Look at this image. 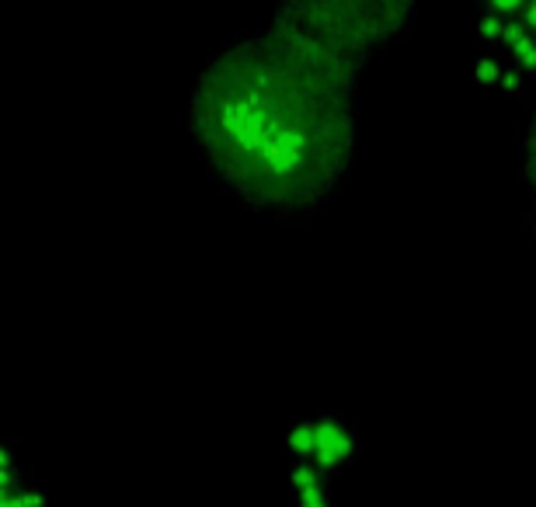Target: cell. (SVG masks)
Masks as SVG:
<instances>
[{
	"label": "cell",
	"mask_w": 536,
	"mask_h": 507,
	"mask_svg": "<svg viewBox=\"0 0 536 507\" xmlns=\"http://www.w3.org/2000/svg\"><path fill=\"white\" fill-rule=\"evenodd\" d=\"M474 77L515 105L536 101V0H470Z\"/></svg>",
	"instance_id": "obj_3"
},
{
	"label": "cell",
	"mask_w": 536,
	"mask_h": 507,
	"mask_svg": "<svg viewBox=\"0 0 536 507\" xmlns=\"http://www.w3.org/2000/svg\"><path fill=\"white\" fill-rule=\"evenodd\" d=\"M43 497L45 490L35 484V473L7 441H0V504H39Z\"/></svg>",
	"instance_id": "obj_5"
},
{
	"label": "cell",
	"mask_w": 536,
	"mask_h": 507,
	"mask_svg": "<svg viewBox=\"0 0 536 507\" xmlns=\"http://www.w3.org/2000/svg\"><path fill=\"white\" fill-rule=\"evenodd\" d=\"M362 73L275 18L224 42L185 105L209 181L247 212L313 220L356 171Z\"/></svg>",
	"instance_id": "obj_1"
},
{
	"label": "cell",
	"mask_w": 536,
	"mask_h": 507,
	"mask_svg": "<svg viewBox=\"0 0 536 507\" xmlns=\"http://www.w3.org/2000/svg\"><path fill=\"white\" fill-rule=\"evenodd\" d=\"M415 11L418 0H275L272 18L366 70L407 35Z\"/></svg>",
	"instance_id": "obj_2"
},
{
	"label": "cell",
	"mask_w": 536,
	"mask_h": 507,
	"mask_svg": "<svg viewBox=\"0 0 536 507\" xmlns=\"http://www.w3.org/2000/svg\"><path fill=\"white\" fill-rule=\"evenodd\" d=\"M290 452V490L296 504H328L331 486L356 463L359 435L335 410H317L300 418L286 435Z\"/></svg>",
	"instance_id": "obj_4"
},
{
	"label": "cell",
	"mask_w": 536,
	"mask_h": 507,
	"mask_svg": "<svg viewBox=\"0 0 536 507\" xmlns=\"http://www.w3.org/2000/svg\"><path fill=\"white\" fill-rule=\"evenodd\" d=\"M519 188H522V212L536 240V101L526 105V126L519 139Z\"/></svg>",
	"instance_id": "obj_6"
}]
</instances>
